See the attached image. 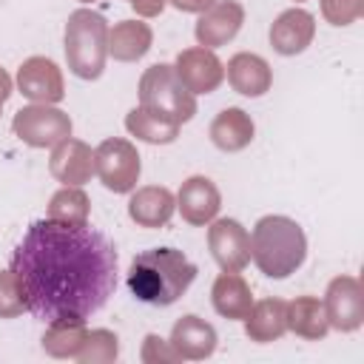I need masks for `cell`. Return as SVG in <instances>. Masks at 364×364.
<instances>
[{"label":"cell","mask_w":364,"mask_h":364,"mask_svg":"<svg viewBox=\"0 0 364 364\" xmlns=\"http://www.w3.org/2000/svg\"><path fill=\"white\" fill-rule=\"evenodd\" d=\"M11 276L37 318L85 321L117 287V250L88 225L40 219L14 247Z\"/></svg>","instance_id":"cell-1"},{"label":"cell","mask_w":364,"mask_h":364,"mask_svg":"<svg viewBox=\"0 0 364 364\" xmlns=\"http://www.w3.org/2000/svg\"><path fill=\"white\" fill-rule=\"evenodd\" d=\"M94 173L114 193H128L139 179V154L128 139H105L94 151Z\"/></svg>","instance_id":"cell-6"},{"label":"cell","mask_w":364,"mask_h":364,"mask_svg":"<svg viewBox=\"0 0 364 364\" xmlns=\"http://www.w3.org/2000/svg\"><path fill=\"white\" fill-rule=\"evenodd\" d=\"M125 128H128L136 139H145V142H173L176 134H179V125L165 122V119L154 117V114L145 111V108H134V111H128V117H125Z\"/></svg>","instance_id":"cell-25"},{"label":"cell","mask_w":364,"mask_h":364,"mask_svg":"<svg viewBox=\"0 0 364 364\" xmlns=\"http://www.w3.org/2000/svg\"><path fill=\"white\" fill-rule=\"evenodd\" d=\"M219 191L208 176H191L188 182H182L176 205L185 222L191 225H205L219 213Z\"/></svg>","instance_id":"cell-14"},{"label":"cell","mask_w":364,"mask_h":364,"mask_svg":"<svg viewBox=\"0 0 364 364\" xmlns=\"http://www.w3.org/2000/svg\"><path fill=\"white\" fill-rule=\"evenodd\" d=\"M250 256L270 279L296 273L307 256V239L299 222L287 216H264L250 233Z\"/></svg>","instance_id":"cell-3"},{"label":"cell","mask_w":364,"mask_h":364,"mask_svg":"<svg viewBox=\"0 0 364 364\" xmlns=\"http://www.w3.org/2000/svg\"><path fill=\"white\" fill-rule=\"evenodd\" d=\"M173 208H176L173 193L159 185L139 188L128 202V213L139 228H162L171 219Z\"/></svg>","instance_id":"cell-17"},{"label":"cell","mask_w":364,"mask_h":364,"mask_svg":"<svg viewBox=\"0 0 364 364\" xmlns=\"http://www.w3.org/2000/svg\"><path fill=\"white\" fill-rule=\"evenodd\" d=\"M247 324V336L256 341H273L287 330V304L279 299H264L256 307H250V313L245 316Z\"/></svg>","instance_id":"cell-22"},{"label":"cell","mask_w":364,"mask_h":364,"mask_svg":"<svg viewBox=\"0 0 364 364\" xmlns=\"http://www.w3.org/2000/svg\"><path fill=\"white\" fill-rule=\"evenodd\" d=\"M23 310H26V304L20 299V290H17V282H14L11 270L0 273V316H17Z\"/></svg>","instance_id":"cell-27"},{"label":"cell","mask_w":364,"mask_h":364,"mask_svg":"<svg viewBox=\"0 0 364 364\" xmlns=\"http://www.w3.org/2000/svg\"><path fill=\"white\" fill-rule=\"evenodd\" d=\"M176 9H182V11H205V9H210L216 0H171Z\"/></svg>","instance_id":"cell-29"},{"label":"cell","mask_w":364,"mask_h":364,"mask_svg":"<svg viewBox=\"0 0 364 364\" xmlns=\"http://www.w3.org/2000/svg\"><path fill=\"white\" fill-rule=\"evenodd\" d=\"M108 57V26L102 14L77 9L65 23V60L82 80H97Z\"/></svg>","instance_id":"cell-4"},{"label":"cell","mask_w":364,"mask_h":364,"mask_svg":"<svg viewBox=\"0 0 364 364\" xmlns=\"http://www.w3.org/2000/svg\"><path fill=\"white\" fill-rule=\"evenodd\" d=\"M245 23V9L233 0H222L213 3L210 9L202 11L199 23H196V40L202 48H216L225 46L228 40L236 37V31Z\"/></svg>","instance_id":"cell-11"},{"label":"cell","mask_w":364,"mask_h":364,"mask_svg":"<svg viewBox=\"0 0 364 364\" xmlns=\"http://www.w3.org/2000/svg\"><path fill=\"white\" fill-rule=\"evenodd\" d=\"M48 168H51V176L60 179L63 185H82L94 173V151L85 142L65 136L54 145Z\"/></svg>","instance_id":"cell-12"},{"label":"cell","mask_w":364,"mask_h":364,"mask_svg":"<svg viewBox=\"0 0 364 364\" xmlns=\"http://www.w3.org/2000/svg\"><path fill=\"white\" fill-rule=\"evenodd\" d=\"M361 287L350 276H338L327 287V324L336 330H355L361 324Z\"/></svg>","instance_id":"cell-13"},{"label":"cell","mask_w":364,"mask_h":364,"mask_svg":"<svg viewBox=\"0 0 364 364\" xmlns=\"http://www.w3.org/2000/svg\"><path fill=\"white\" fill-rule=\"evenodd\" d=\"M14 134L31 145V148H46V145H57L60 139L71 136V119L65 111L60 108H51L46 102H37V105H28V108H20L14 114V122H11Z\"/></svg>","instance_id":"cell-7"},{"label":"cell","mask_w":364,"mask_h":364,"mask_svg":"<svg viewBox=\"0 0 364 364\" xmlns=\"http://www.w3.org/2000/svg\"><path fill=\"white\" fill-rule=\"evenodd\" d=\"M171 344H173L176 355H182V358H205L216 347V333L199 316H182L173 324Z\"/></svg>","instance_id":"cell-18"},{"label":"cell","mask_w":364,"mask_h":364,"mask_svg":"<svg viewBox=\"0 0 364 364\" xmlns=\"http://www.w3.org/2000/svg\"><path fill=\"white\" fill-rule=\"evenodd\" d=\"M82 3H88V0H82Z\"/></svg>","instance_id":"cell-31"},{"label":"cell","mask_w":364,"mask_h":364,"mask_svg":"<svg viewBox=\"0 0 364 364\" xmlns=\"http://www.w3.org/2000/svg\"><path fill=\"white\" fill-rule=\"evenodd\" d=\"M287 327H293L304 338H321L327 333V313L313 296H301L287 304Z\"/></svg>","instance_id":"cell-23"},{"label":"cell","mask_w":364,"mask_h":364,"mask_svg":"<svg viewBox=\"0 0 364 364\" xmlns=\"http://www.w3.org/2000/svg\"><path fill=\"white\" fill-rule=\"evenodd\" d=\"M313 34H316V23H313V14H307L304 9H287L270 26V43L279 54L304 51L310 46Z\"/></svg>","instance_id":"cell-15"},{"label":"cell","mask_w":364,"mask_h":364,"mask_svg":"<svg viewBox=\"0 0 364 364\" xmlns=\"http://www.w3.org/2000/svg\"><path fill=\"white\" fill-rule=\"evenodd\" d=\"M9 94H11V77L0 68V111H3V105H6V100H9Z\"/></svg>","instance_id":"cell-30"},{"label":"cell","mask_w":364,"mask_h":364,"mask_svg":"<svg viewBox=\"0 0 364 364\" xmlns=\"http://www.w3.org/2000/svg\"><path fill=\"white\" fill-rule=\"evenodd\" d=\"M176 77L182 80V85L191 91V94H210L222 77H225V68L219 63V57L210 51V48H185L179 57H176Z\"/></svg>","instance_id":"cell-9"},{"label":"cell","mask_w":364,"mask_h":364,"mask_svg":"<svg viewBox=\"0 0 364 364\" xmlns=\"http://www.w3.org/2000/svg\"><path fill=\"white\" fill-rule=\"evenodd\" d=\"M213 307L228 318H245L253 307L250 287L236 270H225L213 284Z\"/></svg>","instance_id":"cell-21"},{"label":"cell","mask_w":364,"mask_h":364,"mask_svg":"<svg viewBox=\"0 0 364 364\" xmlns=\"http://www.w3.org/2000/svg\"><path fill=\"white\" fill-rule=\"evenodd\" d=\"M88 196L80 191V185H65L51 196L48 219L63 225H88Z\"/></svg>","instance_id":"cell-24"},{"label":"cell","mask_w":364,"mask_h":364,"mask_svg":"<svg viewBox=\"0 0 364 364\" xmlns=\"http://www.w3.org/2000/svg\"><path fill=\"white\" fill-rule=\"evenodd\" d=\"M196 279L193 262L176 247H151L131 259L128 290L145 304H173Z\"/></svg>","instance_id":"cell-2"},{"label":"cell","mask_w":364,"mask_h":364,"mask_svg":"<svg viewBox=\"0 0 364 364\" xmlns=\"http://www.w3.org/2000/svg\"><path fill=\"white\" fill-rule=\"evenodd\" d=\"M139 108L151 111L154 117H159L165 122L182 125L196 114V100L182 85L173 65L156 63L139 80Z\"/></svg>","instance_id":"cell-5"},{"label":"cell","mask_w":364,"mask_h":364,"mask_svg":"<svg viewBox=\"0 0 364 364\" xmlns=\"http://www.w3.org/2000/svg\"><path fill=\"white\" fill-rule=\"evenodd\" d=\"M210 139L222 151H242L253 139V119L242 108H225L210 122Z\"/></svg>","instance_id":"cell-19"},{"label":"cell","mask_w":364,"mask_h":364,"mask_svg":"<svg viewBox=\"0 0 364 364\" xmlns=\"http://www.w3.org/2000/svg\"><path fill=\"white\" fill-rule=\"evenodd\" d=\"M228 82L233 85V91L245 94V97H262L270 82H273V74H270V65L259 57V54H236L230 57L228 63Z\"/></svg>","instance_id":"cell-16"},{"label":"cell","mask_w":364,"mask_h":364,"mask_svg":"<svg viewBox=\"0 0 364 364\" xmlns=\"http://www.w3.org/2000/svg\"><path fill=\"white\" fill-rule=\"evenodd\" d=\"M151 48V28L139 20H122L108 31V54L122 63L139 60Z\"/></svg>","instance_id":"cell-20"},{"label":"cell","mask_w":364,"mask_h":364,"mask_svg":"<svg viewBox=\"0 0 364 364\" xmlns=\"http://www.w3.org/2000/svg\"><path fill=\"white\" fill-rule=\"evenodd\" d=\"M321 11L333 26H347L364 11V0H321Z\"/></svg>","instance_id":"cell-26"},{"label":"cell","mask_w":364,"mask_h":364,"mask_svg":"<svg viewBox=\"0 0 364 364\" xmlns=\"http://www.w3.org/2000/svg\"><path fill=\"white\" fill-rule=\"evenodd\" d=\"M17 88L23 97H28L34 102H46V105L63 100V94H65L63 74H60L57 63L48 57H28L17 71Z\"/></svg>","instance_id":"cell-10"},{"label":"cell","mask_w":364,"mask_h":364,"mask_svg":"<svg viewBox=\"0 0 364 364\" xmlns=\"http://www.w3.org/2000/svg\"><path fill=\"white\" fill-rule=\"evenodd\" d=\"M128 6L136 9V14H142V17H154L165 9V0H128Z\"/></svg>","instance_id":"cell-28"},{"label":"cell","mask_w":364,"mask_h":364,"mask_svg":"<svg viewBox=\"0 0 364 364\" xmlns=\"http://www.w3.org/2000/svg\"><path fill=\"white\" fill-rule=\"evenodd\" d=\"M208 245L222 270H242L250 262V233L236 219H219L208 230Z\"/></svg>","instance_id":"cell-8"}]
</instances>
